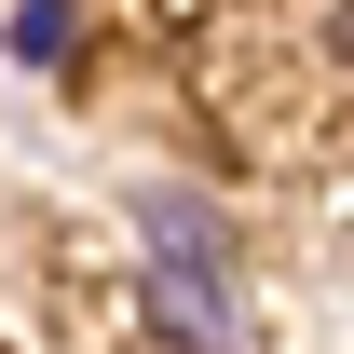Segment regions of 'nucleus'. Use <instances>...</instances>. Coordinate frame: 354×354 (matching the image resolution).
<instances>
[{
    "label": "nucleus",
    "instance_id": "obj_1",
    "mask_svg": "<svg viewBox=\"0 0 354 354\" xmlns=\"http://www.w3.org/2000/svg\"><path fill=\"white\" fill-rule=\"evenodd\" d=\"M150 245H164V259H150V327H164V341H191V354H232L245 341V313H232V286H218V218H205V205H191V191H164V205H150Z\"/></svg>",
    "mask_w": 354,
    "mask_h": 354
},
{
    "label": "nucleus",
    "instance_id": "obj_2",
    "mask_svg": "<svg viewBox=\"0 0 354 354\" xmlns=\"http://www.w3.org/2000/svg\"><path fill=\"white\" fill-rule=\"evenodd\" d=\"M14 55H68V0H28L14 14Z\"/></svg>",
    "mask_w": 354,
    "mask_h": 354
}]
</instances>
